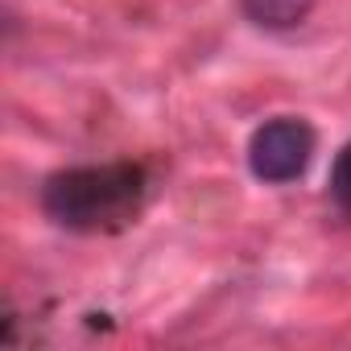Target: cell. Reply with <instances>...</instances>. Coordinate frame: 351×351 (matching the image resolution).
<instances>
[{
    "label": "cell",
    "instance_id": "7a4b0ae2",
    "mask_svg": "<svg viewBox=\"0 0 351 351\" xmlns=\"http://www.w3.org/2000/svg\"><path fill=\"white\" fill-rule=\"evenodd\" d=\"M314 149H318V136L302 116H277L248 136V169L252 178L269 186H285L310 169Z\"/></svg>",
    "mask_w": 351,
    "mask_h": 351
},
{
    "label": "cell",
    "instance_id": "6da1fadb",
    "mask_svg": "<svg viewBox=\"0 0 351 351\" xmlns=\"http://www.w3.org/2000/svg\"><path fill=\"white\" fill-rule=\"evenodd\" d=\"M145 199V169L132 161L58 169L42 186V211L66 232L124 228Z\"/></svg>",
    "mask_w": 351,
    "mask_h": 351
},
{
    "label": "cell",
    "instance_id": "3957f363",
    "mask_svg": "<svg viewBox=\"0 0 351 351\" xmlns=\"http://www.w3.org/2000/svg\"><path fill=\"white\" fill-rule=\"evenodd\" d=\"M244 5V17L261 29H293L302 25L318 0H240Z\"/></svg>",
    "mask_w": 351,
    "mask_h": 351
},
{
    "label": "cell",
    "instance_id": "277c9868",
    "mask_svg": "<svg viewBox=\"0 0 351 351\" xmlns=\"http://www.w3.org/2000/svg\"><path fill=\"white\" fill-rule=\"evenodd\" d=\"M330 203L339 207V215L351 219V141L335 153V165H330Z\"/></svg>",
    "mask_w": 351,
    "mask_h": 351
}]
</instances>
